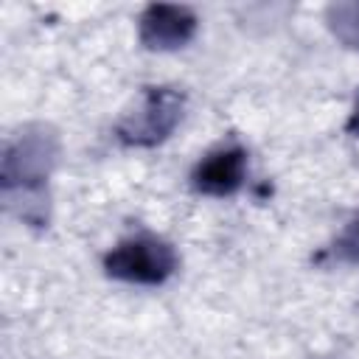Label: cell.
<instances>
[{
    "instance_id": "cell-1",
    "label": "cell",
    "mask_w": 359,
    "mask_h": 359,
    "mask_svg": "<svg viewBox=\"0 0 359 359\" xmlns=\"http://www.w3.org/2000/svg\"><path fill=\"white\" fill-rule=\"evenodd\" d=\"M174 269H177L174 247L151 233H137L132 238H123L104 258V272L109 278L140 286H157L168 280Z\"/></svg>"
},
{
    "instance_id": "cell-2",
    "label": "cell",
    "mask_w": 359,
    "mask_h": 359,
    "mask_svg": "<svg viewBox=\"0 0 359 359\" xmlns=\"http://www.w3.org/2000/svg\"><path fill=\"white\" fill-rule=\"evenodd\" d=\"M182 95L171 87H149L140 98V104L126 112L118 126L115 135L121 143L126 146H157L163 143L174 126L182 118Z\"/></svg>"
},
{
    "instance_id": "cell-3",
    "label": "cell",
    "mask_w": 359,
    "mask_h": 359,
    "mask_svg": "<svg viewBox=\"0 0 359 359\" xmlns=\"http://www.w3.org/2000/svg\"><path fill=\"white\" fill-rule=\"evenodd\" d=\"M244 177H247V151L238 143H224L208 151L196 163L191 174V185L205 196H233L244 185Z\"/></svg>"
},
{
    "instance_id": "cell-4",
    "label": "cell",
    "mask_w": 359,
    "mask_h": 359,
    "mask_svg": "<svg viewBox=\"0 0 359 359\" xmlns=\"http://www.w3.org/2000/svg\"><path fill=\"white\" fill-rule=\"evenodd\" d=\"M56 157V140L53 135H22L17 143L8 146L6 160H3V185L6 191L14 182L39 188V182L48 177L50 165Z\"/></svg>"
},
{
    "instance_id": "cell-5",
    "label": "cell",
    "mask_w": 359,
    "mask_h": 359,
    "mask_svg": "<svg viewBox=\"0 0 359 359\" xmlns=\"http://www.w3.org/2000/svg\"><path fill=\"white\" fill-rule=\"evenodd\" d=\"M196 31V17L185 6L154 3L140 14V42L149 50H174L182 48Z\"/></svg>"
},
{
    "instance_id": "cell-6",
    "label": "cell",
    "mask_w": 359,
    "mask_h": 359,
    "mask_svg": "<svg viewBox=\"0 0 359 359\" xmlns=\"http://www.w3.org/2000/svg\"><path fill=\"white\" fill-rule=\"evenodd\" d=\"M331 14H334V31L345 42L359 48V6H337L331 8Z\"/></svg>"
},
{
    "instance_id": "cell-7",
    "label": "cell",
    "mask_w": 359,
    "mask_h": 359,
    "mask_svg": "<svg viewBox=\"0 0 359 359\" xmlns=\"http://www.w3.org/2000/svg\"><path fill=\"white\" fill-rule=\"evenodd\" d=\"M334 255L339 261H351L359 264V219L348 224V230L334 241Z\"/></svg>"
},
{
    "instance_id": "cell-8",
    "label": "cell",
    "mask_w": 359,
    "mask_h": 359,
    "mask_svg": "<svg viewBox=\"0 0 359 359\" xmlns=\"http://www.w3.org/2000/svg\"><path fill=\"white\" fill-rule=\"evenodd\" d=\"M345 129H348V132H353V135H359V98H356V107H353V112H351V118H348Z\"/></svg>"
}]
</instances>
